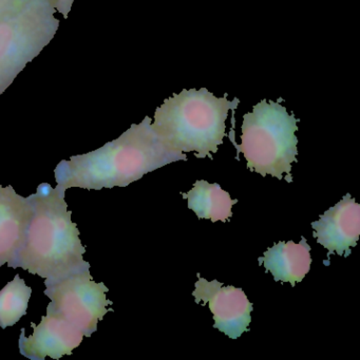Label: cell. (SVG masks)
<instances>
[{"label": "cell", "mask_w": 360, "mask_h": 360, "mask_svg": "<svg viewBox=\"0 0 360 360\" xmlns=\"http://www.w3.org/2000/svg\"><path fill=\"white\" fill-rule=\"evenodd\" d=\"M187 161L184 153L172 150L151 127V119L134 124L119 139L105 146L62 161L54 170L58 186L101 191L126 187L172 162Z\"/></svg>", "instance_id": "obj_1"}, {"label": "cell", "mask_w": 360, "mask_h": 360, "mask_svg": "<svg viewBox=\"0 0 360 360\" xmlns=\"http://www.w3.org/2000/svg\"><path fill=\"white\" fill-rule=\"evenodd\" d=\"M66 191L43 183L29 195L33 208L24 243L9 267L28 271L45 279L46 288L58 280L90 269L84 260L85 246L79 239L72 212L65 201Z\"/></svg>", "instance_id": "obj_2"}, {"label": "cell", "mask_w": 360, "mask_h": 360, "mask_svg": "<svg viewBox=\"0 0 360 360\" xmlns=\"http://www.w3.org/2000/svg\"><path fill=\"white\" fill-rule=\"evenodd\" d=\"M239 103L237 98L227 100V94L217 98L206 88L184 89L158 107L151 127L172 150L212 159L226 136L229 110L235 111Z\"/></svg>", "instance_id": "obj_3"}, {"label": "cell", "mask_w": 360, "mask_h": 360, "mask_svg": "<svg viewBox=\"0 0 360 360\" xmlns=\"http://www.w3.org/2000/svg\"><path fill=\"white\" fill-rule=\"evenodd\" d=\"M56 0H0V94L56 37Z\"/></svg>", "instance_id": "obj_4"}, {"label": "cell", "mask_w": 360, "mask_h": 360, "mask_svg": "<svg viewBox=\"0 0 360 360\" xmlns=\"http://www.w3.org/2000/svg\"><path fill=\"white\" fill-rule=\"evenodd\" d=\"M297 122L285 107L273 101L262 100L252 112L244 115L242 143L236 148L238 155L243 153L250 172L262 176L271 174L278 180L286 174L288 182H292V165L298 155Z\"/></svg>", "instance_id": "obj_5"}, {"label": "cell", "mask_w": 360, "mask_h": 360, "mask_svg": "<svg viewBox=\"0 0 360 360\" xmlns=\"http://www.w3.org/2000/svg\"><path fill=\"white\" fill-rule=\"evenodd\" d=\"M109 288L103 282L96 283L90 269L79 271L47 286L45 295L51 302L47 313L60 316L82 330L84 336L91 337L98 330V320H103L112 301L108 300Z\"/></svg>", "instance_id": "obj_6"}, {"label": "cell", "mask_w": 360, "mask_h": 360, "mask_svg": "<svg viewBox=\"0 0 360 360\" xmlns=\"http://www.w3.org/2000/svg\"><path fill=\"white\" fill-rule=\"evenodd\" d=\"M198 278L193 296L195 302H202L203 307L208 304L214 315V328L231 339L239 338L248 332L252 321V303L244 290L231 285L223 286L217 280L207 281L200 277V274Z\"/></svg>", "instance_id": "obj_7"}, {"label": "cell", "mask_w": 360, "mask_h": 360, "mask_svg": "<svg viewBox=\"0 0 360 360\" xmlns=\"http://www.w3.org/2000/svg\"><path fill=\"white\" fill-rule=\"evenodd\" d=\"M33 334L26 337L22 328L20 352L31 360L60 359L63 356L72 355V351L81 345L84 334L68 320L58 315L47 313L39 326L31 322Z\"/></svg>", "instance_id": "obj_8"}, {"label": "cell", "mask_w": 360, "mask_h": 360, "mask_svg": "<svg viewBox=\"0 0 360 360\" xmlns=\"http://www.w3.org/2000/svg\"><path fill=\"white\" fill-rule=\"evenodd\" d=\"M314 238L328 250V257L336 252L347 258L360 236V205L347 193L339 203L326 210L311 223Z\"/></svg>", "instance_id": "obj_9"}, {"label": "cell", "mask_w": 360, "mask_h": 360, "mask_svg": "<svg viewBox=\"0 0 360 360\" xmlns=\"http://www.w3.org/2000/svg\"><path fill=\"white\" fill-rule=\"evenodd\" d=\"M32 212L28 198L18 195L11 185H0V267L9 266L22 248Z\"/></svg>", "instance_id": "obj_10"}, {"label": "cell", "mask_w": 360, "mask_h": 360, "mask_svg": "<svg viewBox=\"0 0 360 360\" xmlns=\"http://www.w3.org/2000/svg\"><path fill=\"white\" fill-rule=\"evenodd\" d=\"M311 261V246L302 237L300 243L281 241L275 244L259 258V264L271 271L275 281L288 282L294 288L309 273Z\"/></svg>", "instance_id": "obj_11"}, {"label": "cell", "mask_w": 360, "mask_h": 360, "mask_svg": "<svg viewBox=\"0 0 360 360\" xmlns=\"http://www.w3.org/2000/svg\"><path fill=\"white\" fill-rule=\"evenodd\" d=\"M188 200V208L195 212L199 219H210L212 222H226L233 217L231 208L238 203L227 191H223L218 183L198 180L195 186L187 193H182Z\"/></svg>", "instance_id": "obj_12"}, {"label": "cell", "mask_w": 360, "mask_h": 360, "mask_svg": "<svg viewBox=\"0 0 360 360\" xmlns=\"http://www.w3.org/2000/svg\"><path fill=\"white\" fill-rule=\"evenodd\" d=\"M32 288L24 279L16 275L3 290H0V328L5 330L13 326L27 315Z\"/></svg>", "instance_id": "obj_13"}, {"label": "cell", "mask_w": 360, "mask_h": 360, "mask_svg": "<svg viewBox=\"0 0 360 360\" xmlns=\"http://www.w3.org/2000/svg\"><path fill=\"white\" fill-rule=\"evenodd\" d=\"M75 0H56V10L60 12L64 18H68V14L70 13L71 8Z\"/></svg>", "instance_id": "obj_14"}]
</instances>
